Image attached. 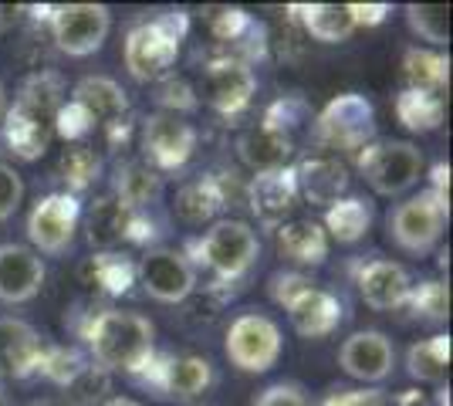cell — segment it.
Masks as SVG:
<instances>
[{
  "mask_svg": "<svg viewBox=\"0 0 453 406\" xmlns=\"http://www.w3.org/2000/svg\"><path fill=\"white\" fill-rule=\"evenodd\" d=\"M85 356L102 372H122L133 379L156 352V326L139 311L102 309L81 329Z\"/></svg>",
  "mask_w": 453,
  "mask_h": 406,
  "instance_id": "1",
  "label": "cell"
},
{
  "mask_svg": "<svg viewBox=\"0 0 453 406\" xmlns=\"http://www.w3.org/2000/svg\"><path fill=\"white\" fill-rule=\"evenodd\" d=\"M183 254L196 271L203 268L213 274V285H241L257 268L261 237L247 220L220 217L210 224L207 234L193 237Z\"/></svg>",
  "mask_w": 453,
  "mask_h": 406,
  "instance_id": "2",
  "label": "cell"
},
{
  "mask_svg": "<svg viewBox=\"0 0 453 406\" xmlns=\"http://www.w3.org/2000/svg\"><path fill=\"white\" fill-rule=\"evenodd\" d=\"M187 31V11H166V14L133 24L126 41H122V61H126L129 78L142 81V85L163 81L173 72V65L180 61V48H183Z\"/></svg>",
  "mask_w": 453,
  "mask_h": 406,
  "instance_id": "3",
  "label": "cell"
},
{
  "mask_svg": "<svg viewBox=\"0 0 453 406\" xmlns=\"http://www.w3.org/2000/svg\"><path fill=\"white\" fill-rule=\"evenodd\" d=\"M362 180L376 196H406L423 176V149L410 139H372L356 153Z\"/></svg>",
  "mask_w": 453,
  "mask_h": 406,
  "instance_id": "4",
  "label": "cell"
},
{
  "mask_svg": "<svg viewBox=\"0 0 453 406\" xmlns=\"http://www.w3.org/2000/svg\"><path fill=\"white\" fill-rule=\"evenodd\" d=\"M450 220V203H443L434 190H419V194L406 196L403 203H396L389 217H386V231L389 241L396 244L403 254L410 257H426L440 248L443 231Z\"/></svg>",
  "mask_w": 453,
  "mask_h": 406,
  "instance_id": "5",
  "label": "cell"
},
{
  "mask_svg": "<svg viewBox=\"0 0 453 406\" xmlns=\"http://www.w3.org/2000/svg\"><path fill=\"white\" fill-rule=\"evenodd\" d=\"M284 352V335L281 326L261 309H247L241 315L230 318V326L224 332V356L230 359V366L261 376L278 366Z\"/></svg>",
  "mask_w": 453,
  "mask_h": 406,
  "instance_id": "6",
  "label": "cell"
},
{
  "mask_svg": "<svg viewBox=\"0 0 453 406\" xmlns=\"http://www.w3.org/2000/svg\"><path fill=\"white\" fill-rule=\"evenodd\" d=\"M133 383L156 393V396L187 403V400L203 396L217 383V369H213L207 356H196V352L173 356V352H159L156 349L150 356V363L133 376Z\"/></svg>",
  "mask_w": 453,
  "mask_h": 406,
  "instance_id": "7",
  "label": "cell"
},
{
  "mask_svg": "<svg viewBox=\"0 0 453 406\" xmlns=\"http://www.w3.org/2000/svg\"><path fill=\"white\" fill-rule=\"evenodd\" d=\"M81 200L65 190H51L35 200L27 213V248L44 257H68L75 251V237L81 227Z\"/></svg>",
  "mask_w": 453,
  "mask_h": 406,
  "instance_id": "8",
  "label": "cell"
},
{
  "mask_svg": "<svg viewBox=\"0 0 453 406\" xmlns=\"http://www.w3.org/2000/svg\"><path fill=\"white\" fill-rule=\"evenodd\" d=\"M196 146H200V133H196V126L187 116H173V112L156 109L139 126L142 163L159 176L180 173L196 156Z\"/></svg>",
  "mask_w": 453,
  "mask_h": 406,
  "instance_id": "9",
  "label": "cell"
},
{
  "mask_svg": "<svg viewBox=\"0 0 453 406\" xmlns=\"http://www.w3.org/2000/svg\"><path fill=\"white\" fill-rule=\"evenodd\" d=\"M372 139H376V112H372V102L359 92L332 98L315 119V142L321 149L359 153Z\"/></svg>",
  "mask_w": 453,
  "mask_h": 406,
  "instance_id": "10",
  "label": "cell"
},
{
  "mask_svg": "<svg viewBox=\"0 0 453 406\" xmlns=\"http://www.w3.org/2000/svg\"><path fill=\"white\" fill-rule=\"evenodd\" d=\"M257 72L254 65H247L241 58H210L200 72V81H196V102H207L217 116L234 119L241 116L247 105L257 96Z\"/></svg>",
  "mask_w": 453,
  "mask_h": 406,
  "instance_id": "11",
  "label": "cell"
},
{
  "mask_svg": "<svg viewBox=\"0 0 453 406\" xmlns=\"http://www.w3.org/2000/svg\"><path fill=\"white\" fill-rule=\"evenodd\" d=\"M247 200V183H241V176L230 173V170H207L196 180H187L176 196H173V213L183 220V224H210L217 220L224 211H230L234 203H244Z\"/></svg>",
  "mask_w": 453,
  "mask_h": 406,
  "instance_id": "12",
  "label": "cell"
},
{
  "mask_svg": "<svg viewBox=\"0 0 453 406\" xmlns=\"http://www.w3.org/2000/svg\"><path fill=\"white\" fill-rule=\"evenodd\" d=\"M112 34V11L105 4H65L51 11V38L68 58H88Z\"/></svg>",
  "mask_w": 453,
  "mask_h": 406,
  "instance_id": "13",
  "label": "cell"
},
{
  "mask_svg": "<svg viewBox=\"0 0 453 406\" xmlns=\"http://www.w3.org/2000/svg\"><path fill=\"white\" fill-rule=\"evenodd\" d=\"M135 285L159 305H183L196 291V268L187 261V254L176 248H152L142 251L135 261Z\"/></svg>",
  "mask_w": 453,
  "mask_h": 406,
  "instance_id": "14",
  "label": "cell"
},
{
  "mask_svg": "<svg viewBox=\"0 0 453 406\" xmlns=\"http://www.w3.org/2000/svg\"><path fill=\"white\" fill-rule=\"evenodd\" d=\"M339 366L349 379H356L362 387H376L386 383L396 369V346L386 332L379 329H359L352 332L339 349Z\"/></svg>",
  "mask_w": 453,
  "mask_h": 406,
  "instance_id": "15",
  "label": "cell"
},
{
  "mask_svg": "<svg viewBox=\"0 0 453 406\" xmlns=\"http://www.w3.org/2000/svg\"><path fill=\"white\" fill-rule=\"evenodd\" d=\"M72 102H78L81 109H88V116L95 119V126L109 135V142H119V135L126 139L129 129V96L126 88L109 75H85L75 81L72 88Z\"/></svg>",
  "mask_w": 453,
  "mask_h": 406,
  "instance_id": "16",
  "label": "cell"
},
{
  "mask_svg": "<svg viewBox=\"0 0 453 406\" xmlns=\"http://www.w3.org/2000/svg\"><path fill=\"white\" fill-rule=\"evenodd\" d=\"M44 257L35 254L27 244L7 241L0 244V302L4 305H27L44 288Z\"/></svg>",
  "mask_w": 453,
  "mask_h": 406,
  "instance_id": "17",
  "label": "cell"
},
{
  "mask_svg": "<svg viewBox=\"0 0 453 406\" xmlns=\"http://www.w3.org/2000/svg\"><path fill=\"white\" fill-rule=\"evenodd\" d=\"M356 288H359V298L372 311H396L410 298L413 274L399 261L372 257V261H362L356 268Z\"/></svg>",
  "mask_w": 453,
  "mask_h": 406,
  "instance_id": "18",
  "label": "cell"
},
{
  "mask_svg": "<svg viewBox=\"0 0 453 406\" xmlns=\"http://www.w3.org/2000/svg\"><path fill=\"white\" fill-rule=\"evenodd\" d=\"M298 183H295V166H284L274 173H257L247 183V207L257 217V224L265 231H274L278 224H284L291 211L298 207Z\"/></svg>",
  "mask_w": 453,
  "mask_h": 406,
  "instance_id": "19",
  "label": "cell"
},
{
  "mask_svg": "<svg viewBox=\"0 0 453 406\" xmlns=\"http://www.w3.org/2000/svg\"><path fill=\"white\" fill-rule=\"evenodd\" d=\"M51 135H55L51 119L24 109L18 102L7 105L4 122H0V146H4V153H11L20 163H38L41 156L48 153V146H51Z\"/></svg>",
  "mask_w": 453,
  "mask_h": 406,
  "instance_id": "20",
  "label": "cell"
},
{
  "mask_svg": "<svg viewBox=\"0 0 453 406\" xmlns=\"http://www.w3.org/2000/svg\"><path fill=\"white\" fill-rule=\"evenodd\" d=\"M298 196L315 207H332L349 190V166L335 153H311L295 166Z\"/></svg>",
  "mask_w": 453,
  "mask_h": 406,
  "instance_id": "21",
  "label": "cell"
},
{
  "mask_svg": "<svg viewBox=\"0 0 453 406\" xmlns=\"http://www.w3.org/2000/svg\"><path fill=\"white\" fill-rule=\"evenodd\" d=\"M274 248L284 261L298 264V268H321L328 261L332 241L319 220L311 217H288L284 224L274 227Z\"/></svg>",
  "mask_w": 453,
  "mask_h": 406,
  "instance_id": "22",
  "label": "cell"
},
{
  "mask_svg": "<svg viewBox=\"0 0 453 406\" xmlns=\"http://www.w3.org/2000/svg\"><path fill=\"white\" fill-rule=\"evenodd\" d=\"M237 149V159L244 163L250 173H274V170H284L291 166V156H295V139L281 129H271L265 122L250 126L237 135L234 142Z\"/></svg>",
  "mask_w": 453,
  "mask_h": 406,
  "instance_id": "23",
  "label": "cell"
},
{
  "mask_svg": "<svg viewBox=\"0 0 453 406\" xmlns=\"http://www.w3.org/2000/svg\"><path fill=\"white\" fill-rule=\"evenodd\" d=\"M109 194L119 203H126L129 211H159V203L166 196V183L142 159H122L112 166V190Z\"/></svg>",
  "mask_w": 453,
  "mask_h": 406,
  "instance_id": "24",
  "label": "cell"
},
{
  "mask_svg": "<svg viewBox=\"0 0 453 406\" xmlns=\"http://www.w3.org/2000/svg\"><path fill=\"white\" fill-rule=\"evenodd\" d=\"M288 322L302 339H328L345 322V302L335 291L315 285L302 302L288 309Z\"/></svg>",
  "mask_w": 453,
  "mask_h": 406,
  "instance_id": "25",
  "label": "cell"
},
{
  "mask_svg": "<svg viewBox=\"0 0 453 406\" xmlns=\"http://www.w3.org/2000/svg\"><path fill=\"white\" fill-rule=\"evenodd\" d=\"M41 342L38 329L24 318H0V369L14 379H31L41 359Z\"/></svg>",
  "mask_w": 453,
  "mask_h": 406,
  "instance_id": "26",
  "label": "cell"
},
{
  "mask_svg": "<svg viewBox=\"0 0 453 406\" xmlns=\"http://www.w3.org/2000/svg\"><path fill=\"white\" fill-rule=\"evenodd\" d=\"M81 281L109 298H122L135 288V257L126 251H95L81 261Z\"/></svg>",
  "mask_w": 453,
  "mask_h": 406,
  "instance_id": "27",
  "label": "cell"
},
{
  "mask_svg": "<svg viewBox=\"0 0 453 406\" xmlns=\"http://www.w3.org/2000/svg\"><path fill=\"white\" fill-rule=\"evenodd\" d=\"M126 227H129V207L119 203L112 194L98 196L88 207L85 237L95 251H119L126 244Z\"/></svg>",
  "mask_w": 453,
  "mask_h": 406,
  "instance_id": "28",
  "label": "cell"
},
{
  "mask_svg": "<svg viewBox=\"0 0 453 406\" xmlns=\"http://www.w3.org/2000/svg\"><path fill=\"white\" fill-rule=\"evenodd\" d=\"M403 78H406V88H413V92L440 96L450 85V58L434 48L410 44L403 51Z\"/></svg>",
  "mask_w": 453,
  "mask_h": 406,
  "instance_id": "29",
  "label": "cell"
},
{
  "mask_svg": "<svg viewBox=\"0 0 453 406\" xmlns=\"http://www.w3.org/2000/svg\"><path fill=\"white\" fill-rule=\"evenodd\" d=\"M372 203L362 200V196H342L335 200L328 211H325V234L328 241H339V244H359L362 237L372 227Z\"/></svg>",
  "mask_w": 453,
  "mask_h": 406,
  "instance_id": "30",
  "label": "cell"
},
{
  "mask_svg": "<svg viewBox=\"0 0 453 406\" xmlns=\"http://www.w3.org/2000/svg\"><path fill=\"white\" fill-rule=\"evenodd\" d=\"M295 14L302 18L304 31L319 44H345L356 34V20L345 4H304V7H295Z\"/></svg>",
  "mask_w": 453,
  "mask_h": 406,
  "instance_id": "31",
  "label": "cell"
},
{
  "mask_svg": "<svg viewBox=\"0 0 453 406\" xmlns=\"http://www.w3.org/2000/svg\"><path fill=\"white\" fill-rule=\"evenodd\" d=\"M447 369H450V335L447 332H436L430 339H419L406 349V372L416 383L440 387L447 379Z\"/></svg>",
  "mask_w": 453,
  "mask_h": 406,
  "instance_id": "32",
  "label": "cell"
},
{
  "mask_svg": "<svg viewBox=\"0 0 453 406\" xmlns=\"http://www.w3.org/2000/svg\"><path fill=\"white\" fill-rule=\"evenodd\" d=\"M102 173H105V159H102V153H95L92 146H85V142L68 146L61 153V159H58V176L65 180V194L78 196V200L102 180Z\"/></svg>",
  "mask_w": 453,
  "mask_h": 406,
  "instance_id": "33",
  "label": "cell"
},
{
  "mask_svg": "<svg viewBox=\"0 0 453 406\" xmlns=\"http://www.w3.org/2000/svg\"><path fill=\"white\" fill-rule=\"evenodd\" d=\"M65 98H68L65 78L58 75V72L41 68V72H35V75H27L24 81H20L14 102L24 105V109H31V112H38V116H44V119H55V112L61 109Z\"/></svg>",
  "mask_w": 453,
  "mask_h": 406,
  "instance_id": "34",
  "label": "cell"
},
{
  "mask_svg": "<svg viewBox=\"0 0 453 406\" xmlns=\"http://www.w3.org/2000/svg\"><path fill=\"white\" fill-rule=\"evenodd\" d=\"M443 96H430V92H413L403 88L396 96V119L410 129V133H436L443 126Z\"/></svg>",
  "mask_w": 453,
  "mask_h": 406,
  "instance_id": "35",
  "label": "cell"
},
{
  "mask_svg": "<svg viewBox=\"0 0 453 406\" xmlns=\"http://www.w3.org/2000/svg\"><path fill=\"white\" fill-rule=\"evenodd\" d=\"M92 366L88 363V356L75 346H44L41 349V359H38V369H35V376L44 379V383H51V387L65 389L72 387L78 376L85 372V369Z\"/></svg>",
  "mask_w": 453,
  "mask_h": 406,
  "instance_id": "36",
  "label": "cell"
},
{
  "mask_svg": "<svg viewBox=\"0 0 453 406\" xmlns=\"http://www.w3.org/2000/svg\"><path fill=\"white\" fill-rule=\"evenodd\" d=\"M403 309H410L416 322H426V326L447 322V315H450V288H447V281L423 278L419 285L410 288V298H406Z\"/></svg>",
  "mask_w": 453,
  "mask_h": 406,
  "instance_id": "37",
  "label": "cell"
},
{
  "mask_svg": "<svg viewBox=\"0 0 453 406\" xmlns=\"http://www.w3.org/2000/svg\"><path fill=\"white\" fill-rule=\"evenodd\" d=\"M406 24L419 41H426L434 51L450 44V7L447 4H410Z\"/></svg>",
  "mask_w": 453,
  "mask_h": 406,
  "instance_id": "38",
  "label": "cell"
},
{
  "mask_svg": "<svg viewBox=\"0 0 453 406\" xmlns=\"http://www.w3.org/2000/svg\"><path fill=\"white\" fill-rule=\"evenodd\" d=\"M267 298L278 305V309H291L295 302H302L308 291L315 288V281L304 274V271H291V268H281L274 271V274H267Z\"/></svg>",
  "mask_w": 453,
  "mask_h": 406,
  "instance_id": "39",
  "label": "cell"
},
{
  "mask_svg": "<svg viewBox=\"0 0 453 406\" xmlns=\"http://www.w3.org/2000/svg\"><path fill=\"white\" fill-rule=\"evenodd\" d=\"M51 129H55V135H61L68 146H78V142H85L98 126H95V119L88 116V109H81L78 102L65 98L61 109L55 112V119H51Z\"/></svg>",
  "mask_w": 453,
  "mask_h": 406,
  "instance_id": "40",
  "label": "cell"
},
{
  "mask_svg": "<svg viewBox=\"0 0 453 406\" xmlns=\"http://www.w3.org/2000/svg\"><path fill=\"white\" fill-rule=\"evenodd\" d=\"M109 372H102L98 366H88L78 376L72 387H65V406H102L109 400Z\"/></svg>",
  "mask_w": 453,
  "mask_h": 406,
  "instance_id": "41",
  "label": "cell"
},
{
  "mask_svg": "<svg viewBox=\"0 0 453 406\" xmlns=\"http://www.w3.org/2000/svg\"><path fill=\"white\" fill-rule=\"evenodd\" d=\"M308 122V105H304L298 96H284L278 98L271 109L265 112V126H271V129H281V133H288L291 139H295V129L298 126H304Z\"/></svg>",
  "mask_w": 453,
  "mask_h": 406,
  "instance_id": "42",
  "label": "cell"
},
{
  "mask_svg": "<svg viewBox=\"0 0 453 406\" xmlns=\"http://www.w3.org/2000/svg\"><path fill=\"white\" fill-rule=\"evenodd\" d=\"M159 112H173V116H187L193 112L200 102H196V92H193V85L183 81V78H173L166 75L159 81Z\"/></svg>",
  "mask_w": 453,
  "mask_h": 406,
  "instance_id": "43",
  "label": "cell"
},
{
  "mask_svg": "<svg viewBox=\"0 0 453 406\" xmlns=\"http://www.w3.org/2000/svg\"><path fill=\"white\" fill-rule=\"evenodd\" d=\"M24 203V176L0 159V224H7Z\"/></svg>",
  "mask_w": 453,
  "mask_h": 406,
  "instance_id": "44",
  "label": "cell"
},
{
  "mask_svg": "<svg viewBox=\"0 0 453 406\" xmlns=\"http://www.w3.org/2000/svg\"><path fill=\"white\" fill-rule=\"evenodd\" d=\"M319 406H389V396L369 387H332Z\"/></svg>",
  "mask_w": 453,
  "mask_h": 406,
  "instance_id": "45",
  "label": "cell"
},
{
  "mask_svg": "<svg viewBox=\"0 0 453 406\" xmlns=\"http://www.w3.org/2000/svg\"><path fill=\"white\" fill-rule=\"evenodd\" d=\"M250 406H315V403H311V396L304 393L302 383L281 379V383H271L267 389H261Z\"/></svg>",
  "mask_w": 453,
  "mask_h": 406,
  "instance_id": "46",
  "label": "cell"
},
{
  "mask_svg": "<svg viewBox=\"0 0 453 406\" xmlns=\"http://www.w3.org/2000/svg\"><path fill=\"white\" fill-rule=\"evenodd\" d=\"M349 7V14L356 20V31L359 27H376L382 20L393 14V7L389 4H345Z\"/></svg>",
  "mask_w": 453,
  "mask_h": 406,
  "instance_id": "47",
  "label": "cell"
},
{
  "mask_svg": "<svg viewBox=\"0 0 453 406\" xmlns=\"http://www.w3.org/2000/svg\"><path fill=\"white\" fill-rule=\"evenodd\" d=\"M426 190H434L443 203H450V166L447 163H436L434 173H430V183H426Z\"/></svg>",
  "mask_w": 453,
  "mask_h": 406,
  "instance_id": "48",
  "label": "cell"
},
{
  "mask_svg": "<svg viewBox=\"0 0 453 406\" xmlns=\"http://www.w3.org/2000/svg\"><path fill=\"white\" fill-rule=\"evenodd\" d=\"M426 406V396L419 393V389H403L396 400H389V406Z\"/></svg>",
  "mask_w": 453,
  "mask_h": 406,
  "instance_id": "49",
  "label": "cell"
},
{
  "mask_svg": "<svg viewBox=\"0 0 453 406\" xmlns=\"http://www.w3.org/2000/svg\"><path fill=\"white\" fill-rule=\"evenodd\" d=\"M102 406H146V403H139V400H133V396H109Z\"/></svg>",
  "mask_w": 453,
  "mask_h": 406,
  "instance_id": "50",
  "label": "cell"
},
{
  "mask_svg": "<svg viewBox=\"0 0 453 406\" xmlns=\"http://www.w3.org/2000/svg\"><path fill=\"white\" fill-rule=\"evenodd\" d=\"M24 406H65V403L55 400V396H38V400H31V403H24Z\"/></svg>",
  "mask_w": 453,
  "mask_h": 406,
  "instance_id": "51",
  "label": "cell"
},
{
  "mask_svg": "<svg viewBox=\"0 0 453 406\" xmlns=\"http://www.w3.org/2000/svg\"><path fill=\"white\" fill-rule=\"evenodd\" d=\"M4 112H7V88H4V81H0V122H4Z\"/></svg>",
  "mask_w": 453,
  "mask_h": 406,
  "instance_id": "52",
  "label": "cell"
},
{
  "mask_svg": "<svg viewBox=\"0 0 453 406\" xmlns=\"http://www.w3.org/2000/svg\"><path fill=\"white\" fill-rule=\"evenodd\" d=\"M4 389H7V372L0 369V406H4V400H7V393H4Z\"/></svg>",
  "mask_w": 453,
  "mask_h": 406,
  "instance_id": "53",
  "label": "cell"
}]
</instances>
